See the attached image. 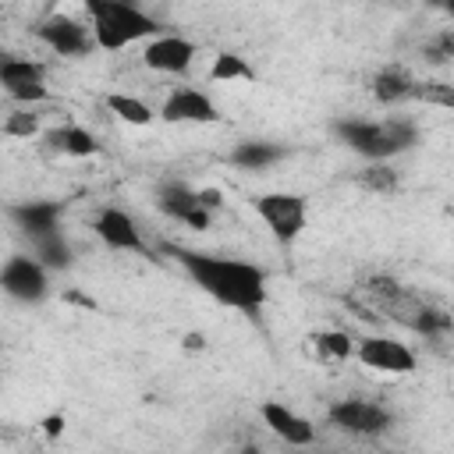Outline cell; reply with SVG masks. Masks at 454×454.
Segmentation results:
<instances>
[{"label": "cell", "instance_id": "cell-11", "mask_svg": "<svg viewBox=\"0 0 454 454\" xmlns=\"http://www.w3.org/2000/svg\"><path fill=\"white\" fill-rule=\"evenodd\" d=\"M156 209L167 213L170 220L192 227V231H209L213 227V213L199 202L195 188H188L181 181H170V184H160L156 188Z\"/></svg>", "mask_w": 454, "mask_h": 454}, {"label": "cell", "instance_id": "cell-28", "mask_svg": "<svg viewBox=\"0 0 454 454\" xmlns=\"http://www.w3.org/2000/svg\"><path fill=\"white\" fill-rule=\"evenodd\" d=\"M195 195H199V202H202L209 213H216V209L223 206V195H220V188H195Z\"/></svg>", "mask_w": 454, "mask_h": 454}, {"label": "cell", "instance_id": "cell-5", "mask_svg": "<svg viewBox=\"0 0 454 454\" xmlns=\"http://www.w3.org/2000/svg\"><path fill=\"white\" fill-rule=\"evenodd\" d=\"M326 422L348 436H383L390 426H394V415L390 408H383L380 401H369V397H340L326 408Z\"/></svg>", "mask_w": 454, "mask_h": 454}, {"label": "cell", "instance_id": "cell-7", "mask_svg": "<svg viewBox=\"0 0 454 454\" xmlns=\"http://www.w3.org/2000/svg\"><path fill=\"white\" fill-rule=\"evenodd\" d=\"M0 89L18 106H35V103L50 99V85H46L43 64H35L28 57H14V53H7L0 60Z\"/></svg>", "mask_w": 454, "mask_h": 454}, {"label": "cell", "instance_id": "cell-22", "mask_svg": "<svg viewBox=\"0 0 454 454\" xmlns=\"http://www.w3.org/2000/svg\"><path fill=\"white\" fill-rule=\"evenodd\" d=\"M209 82H255V67L241 57V53H231V50H223V53H216L213 57V64H209Z\"/></svg>", "mask_w": 454, "mask_h": 454}, {"label": "cell", "instance_id": "cell-8", "mask_svg": "<svg viewBox=\"0 0 454 454\" xmlns=\"http://www.w3.org/2000/svg\"><path fill=\"white\" fill-rule=\"evenodd\" d=\"M355 358L365 369L383 372V376H408L419 365L415 351L404 340H397V337H362L355 344Z\"/></svg>", "mask_w": 454, "mask_h": 454}, {"label": "cell", "instance_id": "cell-30", "mask_svg": "<svg viewBox=\"0 0 454 454\" xmlns=\"http://www.w3.org/2000/svg\"><path fill=\"white\" fill-rule=\"evenodd\" d=\"M181 348H184V351H206V333L188 330V333L181 337Z\"/></svg>", "mask_w": 454, "mask_h": 454}, {"label": "cell", "instance_id": "cell-23", "mask_svg": "<svg viewBox=\"0 0 454 454\" xmlns=\"http://www.w3.org/2000/svg\"><path fill=\"white\" fill-rule=\"evenodd\" d=\"M358 184H362L365 192L390 195V192H397L401 177H397V170H394L387 160H369V167H365V170H358Z\"/></svg>", "mask_w": 454, "mask_h": 454}, {"label": "cell", "instance_id": "cell-27", "mask_svg": "<svg viewBox=\"0 0 454 454\" xmlns=\"http://www.w3.org/2000/svg\"><path fill=\"white\" fill-rule=\"evenodd\" d=\"M64 429H67V419H64V411H50V415H43V419H39V433H43L46 440H57V436H64Z\"/></svg>", "mask_w": 454, "mask_h": 454}, {"label": "cell", "instance_id": "cell-21", "mask_svg": "<svg viewBox=\"0 0 454 454\" xmlns=\"http://www.w3.org/2000/svg\"><path fill=\"white\" fill-rule=\"evenodd\" d=\"M32 255H35L46 270H67V266L74 262V252H71L64 231H53V234H46V238H35V241H32Z\"/></svg>", "mask_w": 454, "mask_h": 454}, {"label": "cell", "instance_id": "cell-32", "mask_svg": "<svg viewBox=\"0 0 454 454\" xmlns=\"http://www.w3.org/2000/svg\"><path fill=\"white\" fill-rule=\"evenodd\" d=\"M4 57H7V53H4V50H0V60H4Z\"/></svg>", "mask_w": 454, "mask_h": 454}, {"label": "cell", "instance_id": "cell-29", "mask_svg": "<svg viewBox=\"0 0 454 454\" xmlns=\"http://www.w3.org/2000/svg\"><path fill=\"white\" fill-rule=\"evenodd\" d=\"M64 301H67V305H78V309H92V312L99 309L96 298H89V294H82V291H64Z\"/></svg>", "mask_w": 454, "mask_h": 454}, {"label": "cell", "instance_id": "cell-19", "mask_svg": "<svg viewBox=\"0 0 454 454\" xmlns=\"http://www.w3.org/2000/svg\"><path fill=\"white\" fill-rule=\"evenodd\" d=\"M309 344H312L316 358L326 362V365L348 362V358L355 355V340H351L344 330H316V333H309Z\"/></svg>", "mask_w": 454, "mask_h": 454}, {"label": "cell", "instance_id": "cell-26", "mask_svg": "<svg viewBox=\"0 0 454 454\" xmlns=\"http://www.w3.org/2000/svg\"><path fill=\"white\" fill-rule=\"evenodd\" d=\"M415 99H426V103H440V106H454V92L450 85H440V82H426L415 89Z\"/></svg>", "mask_w": 454, "mask_h": 454}, {"label": "cell", "instance_id": "cell-33", "mask_svg": "<svg viewBox=\"0 0 454 454\" xmlns=\"http://www.w3.org/2000/svg\"><path fill=\"white\" fill-rule=\"evenodd\" d=\"M433 4H443V0H433Z\"/></svg>", "mask_w": 454, "mask_h": 454}, {"label": "cell", "instance_id": "cell-13", "mask_svg": "<svg viewBox=\"0 0 454 454\" xmlns=\"http://www.w3.org/2000/svg\"><path fill=\"white\" fill-rule=\"evenodd\" d=\"M160 117L170 121V124H216L220 110H216V103L202 89H174L163 99Z\"/></svg>", "mask_w": 454, "mask_h": 454}, {"label": "cell", "instance_id": "cell-6", "mask_svg": "<svg viewBox=\"0 0 454 454\" xmlns=\"http://www.w3.org/2000/svg\"><path fill=\"white\" fill-rule=\"evenodd\" d=\"M0 291L14 301L25 305H39L50 294V270L25 252H14L4 266H0Z\"/></svg>", "mask_w": 454, "mask_h": 454}, {"label": "cell", "instance_id": "cell-20", "mask_svg": "<svg viewBox=\"0 0 454 454\" xmlns=\"http://www.w3.org/2000/svg\"><path fill=\"white\" fill-rule=\"evenodd\" d=\"M106 106H110V114H114L117 121L135 124V128H145V124L156 121V110H153L145 99L131 96V92H110V96H106Z\"/></svg>", "mask_w": 454, "mask_h": 454}, {"label": "cell", "instance_id": "cell-2", "mask_svg": "<svg viewBox=\"0 0 454 454\" xmlns=\"http://www.w3.org/2000/svg\"><path fill=\"white\" fill-rule=\"evenodd\" d=\"M82 4L89 11L92 43L103 53L128 50V46L145 43V39L163 32V25L142 7H131V4H121V0H82Z\"/></svg>", "mask_w": 454, "mask_h": 454}, {"label": "cell", "instance_id": "cell-31", "mask_svg": "<svg viewBox=\"0 0 454 454\" xmlns=\"http://www.w3.org/2000/svg\"><path fill=\"white\" fill-rule=\"evenodd\" d=\"M121 4H131V7H142V0H121Z\"/></svg>", "mask_w": 454, "mask_h": 454}, {"label": "cell", "instance_id": "cell-10", "mask_svg": "<svg viewBox=\"0 0 454 454\" xmlns=\"http://www.w3.org/2000/svg\"><path fill=\"white\" fill-rule=\"evenodd\" d=\"M195 53H199L195 43L174 32H160L142 43V64L160 74H184L195 64Z\"/></svg>", "mask_w": 454, "mask_h": 454}, {"label": "cell", "instance_id": "cell-4", "mask_svg": "<svg viewBox=\"0 0 454 454\" xmlns=\"http://www.w3.org/2000/svg\"><path fill=\"white\" fill-rule=\"evenodd\" d=\"M252 206L280 245H291L309 223V202L298 192H266V195H255Z\"/></svg>", "mask_w": 454, "mask_h": 454}, {"label": "cell", "instance_id": "cell-1", "mask_svg": "<svg viewBox=\"0 0 454 454\" xmlns=\"http://www.w3.org/2000/svg\"><path fill=\"white\" fill-rule=\"evenodd\" d=\"M177 266L206 291L213 301L238 309V312H259L270 298V273L259 262L248 259H231V255H213V252H192V248H170Z\"/></svg>", "mask_w": 454, "mask_h": 454}, {"label": "cell", "instance_id": "cell-9", "mask_svg": "<svg viewBox=\"0 0 454 454\" xmlns=\"http://www.w3.org/2000/svg\"><path fill=\"white\" fill-rule=\"evenodd\" d=\"M35 35L57 53V57H85L96 50L92 32L85 28V21L71 18V14H46L35 25Z\"/></svg>", "mask_w": 454, "mask_h": 454}, {"label": "cell", "instance_id": "cell-15", "mask_svg": "<svg viewBox=\"0 0 454 454\" xmlns=\"http://www.w3.org/2000/svg\"><path fill=\"white\" fill-rule=\"evenodd\" d=\"M60 202H53V199H28V202H18V206H11L7 213H11V220L28 234V241H35V238H46V234H53V231H60Z\"/></svg>", "mask_w": 454, "mask_h": 454}, {"label": "cell", "instance_id": "cell-16", "mask_svg": "<svg viewBox=\"0 0 454 454\" xmlns=\"http://www.w3.org/2000/svg\"><path fill=\"white\" fill-rule=\"evenodd\" d=\"M415 89H419V82L401 64H390V67L376 71L372 82H369V92L380 106H397L404 99H415Z\"/></svg>", "mask_w": 454, "mask_h": 454}, {"label": "cell", "instance_id": "cell-12", "mask_svg": "<svg viewBox=\"0 0 454 454\" xmlns=\"http://www.w3.org/2000/svg\"><path fill=\"white\" fill-rule=\"evenodd\" d=\"M92 231L114 252H142L145 255V238H142L138 223L131 220V213H124L121 206H103L92 216Z\"/></svg>", "mask_w": 454, "mask_h": 454}, {"label": "cell", "instance_id": "cell-18", "mask_svg": "<svg viewBox=\"0 0 454 454\" xmlns=\"http://www.w3.org/2000/svg\"><path fill=\"white\" fill-rule=\"evenodd\" d=\"M50 145H53L57 153H64V156H74V160L96 156V153L103 149L99 138H96L89 128H82V124H64V128H57V131H50Z\"/></svg>", "mask_w": 454, "mask_h": 454}, {"label": "cell", "instance_id": "cell-14", "mask_svg": "<svg viewBox=\"0 0 454 454\" xmlns=\"http://www.w3.org/2000/svg\"><path fill=\"white\" fill-rule=\"evenodd\" d=\"M259 415H262V426L273 436H280L284 443H291V447H309L316 440L312 422L305 415H298L294 408H287L284 401H262L259 404Z\"/></svg>", "mask_w": 454, "mask_h": 454}, {"label": "cell", "instance_id": "cell-17", "mask_svg": "<svg viewBox=\"0 0 454 454\" xmlns=\"http://www.w3.org/2000/svg\"><path fill=\"white\" fill-rule=\"evenodd\" d=\"M287 156V149L280 142H266V138H248V142H238L231 149V163L241 167V170H270L273 163H280Z\"/></svg>", "mask_w": 454, "mask_h": 454}, {"label": "cell", "instance_id": "cell-24", "mask_svg": "<svg viewBox=\"0 0 454 454\" xmlns=\"http://www.w3.org/2000/svg\"><path fill=\"white\" fill-rule=\"evenodd\" d=\"M0 131L7 138H35L43 131V121H39V114H32V106H21V110H14V114L4 117Z\"/></svg>", "mask_w": 454, "mask_h": 454}, {"label": "cell", "instance_id": "cell-3", "mask_svg": "<svg viewBox=\"0 0 454 454\" xmlns=\"http://www.w3.org/2000/svg\"><path fill=\"white\" fill-rule=\"evenodd\" d=\"M333 135L365 160H390L397 153H408L419 142V128L408 117H387V121H365V117H344L333 124Z\"/></svg>", "mask_w": 454, "mask_h": 454}, {"label": "cell", "instance_id": "cell-25", "mask_svg": "<svg viewBox=\"0 0 454 454\" xmlns=\"http://www.w3.org/2000/svg\"><path fill=\"white\" fill-rule=\"evenodd\" d=\"M362 291H365L380 309H390V305L404 294V287H401L394 277H387V273H372V277H365V280H362Z\"/></svg>", "mask_w": 454, "mask_h": 454}]
</instances>
